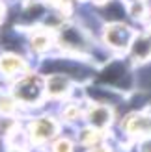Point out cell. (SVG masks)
<instances>
[{
    "label": "cell",
    "mask_w": 151,
    "mask_h": 152,
    "mask_svg": "<svg viewBox=\"0 0 151 152\" xmlns=\"http://www.w3.org/2000/svg\"><path fill=\"white\" fill-rule=\"evenodd\" d=\"M142 152H151V141H147V143L142 145Z\"/></svg>",
    "instance_id": "obj_12"
},
{
    "label": "cell",
    "mask_w": 151,
    "mask_h": 152,
    "mask_svg": "<svg viewBox=\"0 0 151 152\" xmlns=\"http://www.w3.org/2000/svg\"><path fill=\"white\" fill-rule=\"evenodd\" d=\"M13 91H15V98L22 104H39L43 95L47 93L41 78L36 76V74L34 76L26 74V76H22V78H19Z\"/></svg>",
    "instance_id": "obj_1"
},
{
    "label": "cell",
    "mask_w": 151,
    "mask_h": 152,
    "mask_svg": "<svg viewBox=\"0 0 151 152\" xmlns=\"http://www.w3.org/2000/svg\"><path fill=\"white\" fill-rule=\"evenodd\" d=\"M60 47L71 54H84L88 50V39L77 26H65L60 32Z\"/></svg>",
    "instance_id": "obj_3"
},
{
    "label": "cell",
    "mask_w": 151,
    "mask_h": 152,
    "mask_svg": "<svg viewBox=\"0 0 151 152\" xmlns=\"http://www.w3.org/2000/svg\"><path fill=\"white\" fill-rule=\"evenodd\" d=\"M24 69H26V61L17 54H4L0 58V72L6 76L22 74Z\"/></svg>",
    "instance_id": "obj_7"
},
{
    "label": "cell",
    "mask_w": 151,
    "mask_h": 152,
    "mask_svg": "<svg viewBox=\"0 0 151 152\" xmlns=\"http://www.w3.org/2000/svg\"><path fill=\"white\" fill-rule=\"evenodd\" d=\"M52 152H73V143L67 139H60L52 145Z\"/></svg>",
    "instance_id": "obj_11"
},
{
    "label": "cell",
    "mask_w": 151,
    "mask_h": 152,
    "mask_svg": "<svg viewBox=\"0 0 151 152\" xmlns=\"http://www.w3.org/2000/svg\"><path fill=\"white\" fill-rule=\"evenodd\" d=\"M49 45H50V39H49L47 34H37L30 39V47L37 54H43L45 50H49Z\"/></svg>",
    "instance_id": "obj_10"
},
{
    "label": "cell",
    "mask_w": 151,
    "mask_h": 152,
    "mask_svg": "<svg viewBox=\"0 0 151 152\" xmlns=\"http://www.w3.org/2000/svg\"><path fill=\"white\" fill-rule=\"evenodd\" d=\"M88 121L93 128L103 130V128H107L110 124L112 111H110V108H107V106H103V104H93L88 111Z\"/></svg>",
    "instance_id": "obj_8"
},
{
    "label": "cell",
    "mask_w": 151,
    "mask_h": 152,
    "mask_svg": "<svg viewBox=\"0 0 151 152\" xmlns=\"http://www.w3.org/2000/svg\"><path fill=\"white\" fill-rule=\"evenodd\" d=\"M45 89H47V95L52 96V98H62L65 96L67 93H69V80L65 78V76L62 74H52L50 78L47 80V83H45Z\"/></svg>",
    "instance_id": "obj_9"
},
{
    "label": "cell",
    "mask_w": 151,
    "mask_h": 152,
    "mask_svg": "<svg viewBox=\"0 0 151 152\" xmlns=\"http://www.w3.org/2000/svg\"><path fill=\"white\" fill-rule=\"evenodd\" d=\"M131 56L138 63L151 59V34L134 35V39L131 43Z\"/></svg>",
    "instance_id": "obj_6"
},
{
    "label": "cell",
    "mask_w": 151,
    "mask_h": 152,
    "mask_svg": "<svg viewBox=\"0 0 151 152\" xmlns=\"http://www.w3.org/2000/svg\"><path fill=\"white\" fill-rule=\"evenodd\" d=\"M125 130L134 137L151 135V113H132L125 121Z\"/></svg>",
    "instance_id": "obj_5"
},
{
    "label": "cell",
    "mask_w": 151,
    "mask_h": 152,
    "mask_svg": "<svg viewBox=\"0 0 151 152\" xmlns=\"http://www.w3.org/2000/svg\"><path fill=\"white\" fill-rule=\"evenodd\" d=\"M56 130H58V126L50 117H39L30 126V139L37 143V145H41V143H47L56 134Z\"/></svg>",
    "instance_id": "obj_4"
},
{
    "label": "cell",
    "mask_w": 151,
    "mask_h": 152,
    "mask_svg": "<svg viewBox=\"0 0 151 152\" xmlns=\"http://www.w3.org/2000/svg\"><path fill=\"white\" fill-rule=\"evenodd\" d=\"M134 35L136 34L132 32V28H129L127 24H121V22H116V24H108L104 28L103 39L112 50L119 52V50L131 48V43L134 39Z\"/></svg>",
    "instance_id": "obj_2"
}]
</instances>
